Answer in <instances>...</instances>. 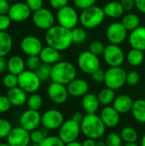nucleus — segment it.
Wrapping results in <instances>:
<instances>
[{"label":"nucleus","mask_w":145,"mask_h":146,"mask_svg":"<svg viewBox=\"0 0 145 146\" xmlns=\"http://www.w3.org/2000/svg\"><path fill=\"white\" fill-rule=\"evenodd\" d=\"M47 45L59 50H67L73 44L71 30L60 25H54L48 29L44 35Z\"/></svg>","instance_id":"f257e3e1"},{"label":"nucleus","mask_w":145,"mask_h":146,"mask_svg":"<svg viewBox=\"0 0 145 146\" xmlns=\"http://www.w3.org/2000/svg\"><path fill=\"white\" fill-rule=\"evenodd\" d=\"M81 133L89 139L95 140L103 137L106 132V126L97 114H86L80 123Z\"/></svg>","instance_id":"f03ea898"},{"label":"nucleus","mask_w":145,"mask_h":146,"mask_svg":"<svg viewBox=\"0 0 145 146\" xmlns=\"http://www.w3.org/2000/svg\"><path fill=\"white\" fill-rule=\"evenodd\" d=\"M77 70L75 66L68 61H60L52 65L50 79L53 82L68 85L76 78Z\"/></svg>","instance_id":"7ed1b4c3"},{"label":"nucleus","mask_w":145,"mask_h":146,"mask_svg":"<svg viewBox=\"0 0 145 146\" xmlns=\"http://www.w3.org/2000/svg\"><path fill=\"white\" fill-rule=\"evenodd\" d=\"M105 17L103 9L95 4L81 11L79 15V23L84 28L94 29L103 22Z\"/></svg>","instance_id":"20e7f679"},{"label":"nucleus","mask_w":145,"mask_h":146,"mask_svg":"<svg viewBox=\"0 0 145 146\" xmlns=\"http://www.w3.org/2000/svg\"><path fill=\"white\" fill-rule=\"evenodd\" d=\"M127 72L121 67H109L105 71L104 84L106 87L114 91L121 89L126 84Z\"/></svg>","instance_id":"39448f33"},{"label":"nucleus","mask_w":145,"mask_h":146,"mask_svg":"<svg viewBox=\"0 0 145 146\" xmlns=\"http://www.w3.org/2000/svg\"><path fill=\"white\" fill-rule=\"evenodd\" d=\"M56 19L58 22V25L70 30L76 27L79 22V15L76 9L70 5H66L65 7L58 9Z\"/></svg>","instance_id":"423d86ee"},{"label":"nucleus","mask_w":145,"mask_h":146,"mask_svg":"<svg viewBox=\"0 0 145 146\" xmlns=\"http://www.w3.org/2000/svg\"><path fill=\"white\" fill-rule=\"evenodd\" d=\"M41 82L35 71L27 69L18 75V86L28 94L37 92L41 86Z\"/></svg>","instance_id":"0eeeda50"},{"label":"nucleus","mask_w":145,"mask_h":146,"mask_svg":"<svg viewBox=\"0 0 145 146\" xmlns=\"http://www.w3.org/2000/svg\"><path fill=\"white\" fill-rule=\"evenodd\" d=\"M77 64L79 68L86 74H92L101 66L99 56L94 55L90 50L82 51L79 55Z\"/></svg>","instance_id":"6e6552de"},{"label":"nucleus","mask_w":145,"mask_h":146,"mask_svg":"<svg viewBox=\"0 0 145 146\" xmlns=\"http://www.w3.org/2000/svg\"><path fill=\"white\" fill-rule=\"evenodd\" d=\"M80 133V124L73 121L72 118L65 120L58 129V136L65 144L76 141Z\"/></svg>","instance_id":"1a4fd4ad"},{"label":"nucleus","mask_w":145,"mask_h":146,"mask_svg":"<svg viewBox=\"0 0 145 146\" xmlns=\"http://www.w3.org/2000/svg\"><path fill=\"white\" fill-rule=\"evenodd\" d=\"M64 121V115L59 110L50 109L41 115V125L48 131L59 129Z\"/></svg>","instance_id":"9d476101"},{"label":"nucleus","mask_w":145,"mask_h":146,"mask_svg":"<svg viewBox=\"0 0 145 146\" xmlns=\"http://www.w3.org/2000/svg\"><path fill=\"white\" fill-rule=\"evenodd\" d=\"M103 56L106 64L109 67H121L126 59L122 48L114 44H109L105 47Z\"/></svg>","instance_id":"9b49d317"},{"label":"nucleus","mask_w":145,"mask_h":146,"mask_svg":"<svg viewBox=\"0 0 145 146\" xmlns=\"http://www.w3.org/2000/svg\"><path fill=\"white\" fill-rule=\"evenodd\" d=\"M32 20L36 27L47 31L55 25L56 16L49 9L41 8L40 9L33 12Z\"/></svg>","instance_id":"f8f14e48"},{"label":"nucleus","mask_w":145,"mask_h":146,"mask_svg":"<svg viewBox=\"0 0 145 146\" xmlns=\"http://www.w3.org/2000/svg\"><path fill=\"white\" fill-rule=\"evenodd\" d=\"M128 31L121 22L115 21L109 25L106 30V38L110 44H121L126 39Z\"/></svg>","instance_id":"ddd939ff"},{"label":"nucleus","mask_w":145,"mask_h":146,"mask_svg":"<svg viewBox=\"0 0 145 146\" xmlns=\"http://www.w3.org/2000/svg\"><path fill=\"white\" fill-rule=\"evenodd\" d=\"M20 127L28 132H32L41 125V114L38 110H26L20 116Z\"/></svg>","instance_id":"4468645a"},{"label":"nucleus","mask_w":145,"mask_h":146,"mask_svg":"<svg viewBox=\"0 0 145 146\" xmlns=\"http://www.w3.org/2000/svg\"><path fill=\"white\" fill-rule=\"evenodd\" d=\"M47 93L50 101L56 104H63L68 101L69 97V93L66 85L53 81L49 85Z\"/></svg>","instance_id":"2eb2a0df"},{"label":"nucleus","mask_w":145,"mask_h":146,"mask_svg":"<svg viewBox=\"0 0 145 146\" xmlns=\"http://www.w3.org/2000/svg\"><path fill=\"white\" fill-rule=\"evenodd\" d=\"M21 49L22 52L27 56H38L43 49L42 41L36 36L26 35L21 41Z\"/></svg>","instance_id":"dca6fc26"},{"label":"nucleus","mask_w":145,"mask_h":146,"mask_svg":"<svg viewBox=\"0 0 145 146\" xmlns=\"http://www.w3.org/2000/svg\"><path fill=\"white\" fill-rule=\"evenodd\" d=\"M7 142L11 146H29L31 143L30 132L20 126L13 127L7 137Z\"/></svg>","instance_id":"f3484780"},{"label":"nucleus","mask_w":145,"mask_h":146,"mask_svg":"<svg viewBox=\"0 0 145 146\" xmlns=\"http://www.w3.org/2000/svg\"><path fill=\"white\" fill-rule=\"evenodd\" d=\"M32 10L29 9L27 4L23 2H17L10 5L8 15L10 17L12 21L22 22L26 21L31 15Z\"/></svg>","instance_id":"a211bd4d"},{"label":"nucleus","mask_w":145,"mask_h":146,"mask_svg":"<svg viewBox=\"0 0 145 146\" xmlns=\"http://www.w3.org/2000/svg\"><path fill=\"white\" fill-rule=\"evenodd\" d=\"M106 127H115L121 121V114L113 106H104L99 115Z\"/></svg>","instance_id":"6ab92c4d"},{"label":"nucleus","mask_w":145,"mask_h":146,"mask_svg":"<svg viewBox=\"0 0 145 146\" xmlns=\"http://www.w3.org/2000/svg\"><path fill=\"white\" fill-rule=\"evenodd\" d=\"M69 96L73 98H82L89 92L88 82L81 78H75L67 85Z\"/></svg>","instance_id":"aec40b11"},{"label":"nucleus","mask_w":145,"mask_h":146,"mask_svg":"<svg viewBox=\"0 0 145 146\" xmlns=\"http://www.w3.org/2000/svg\"><path fill=\"white\" fill-rule=\"evenodd\" d=\"M128 41L132 48L145 51V27L139 26L132 31L129 34Z\"/></svg>","instance_id":"412c9836"},{"label":"nucleus","mask_w":145,"mask_h":146,"mask_svg":"<svg viewBox=\"0 0 145 146\" xmlns=\"http://www.w3.org/2000/svg\"><path fill=\"white\" fill-rule=\"evenodd\" d=\"M12 106L21 107L26 104L27 101V93L22 90L20 86H16L11 89H9L6 94Z\"/></svg>","instance_id":"4be33fe9"},{"label":"nucleus","mask_w":145,"mask_h":146,"mask_svg":"<svg viewBox=\"0 0 145 146\" xmlns=\"http://www.w3.org/2000/svg\"><path fill=\"white\" fill-rule=\"evenodd\" d=\"M42 62L50 64V65H54L56 62L62 61V55L61 51L47 45L45 47H43L40 54L38 55Z\"/></svg>","instance_id":"5701e85b"},{"label":"nucleus","mask_w":145,"mask_h":146,"mask_svg":"<svg viewBox=\"0 0 145 146\" xmlns=\"http://www.w3.org/2000/svg\"><path fill=\"white\" fill-rule=\"evenodd\" d=\"M133 103L134 101L130 96L126 94H121L115 98V99L112 104V106L121 115H123V114H127L132 110Z\"/></svg>","instance_id":"b1692460"},{"label":"nucleus","mask_w":145,"mask_h":146,"mask_svg":"<svg viewBox=\"0 0 145 146\" xmlns=\"http://www.w3.org/2000/svg\"><path fill=\"white\" fill-rule=\"evenodd\" d=\"M81 104L86 114H97L101 105L98 97L94 93H87L82 97Z\"/></svg>","instance_id":"393cba45"},{"label":"nucleus","mask_w":145,"mask_h":146,"mask_svg":"<svg viewBox=\"0 0 145 146\" xmlns=\"http://www.w3.org/2000/svg\"><path fill=\"white\" fill-rule=\"evenodd\" d=\"M26 62L19 56H12L7 60V70L9 73L19 75L25 71Z\"/></svg>","instance_id":"a878e982"},{"label":"nucleus","mask_w":145,"mask_h":146,"mask_svg":"<svg viewBox=\"0 0 145 146\" xmlns=\"http://www.w3.org/2000/svg\"><path fill=\"white\" fill-rule=\"evenodd\" d=\"M103 9L105 15L112 19H117L122 16L125 12L121 2L117 1H110L107 3Z\"/></svg>","instance_id":"bb28decb"},{"label":"nucleus","mask_w":145,"mask_h":146,"mask_svg":"<svg viewBox=\"0 0 145 146\" xmlns=\"http://www.w3.org/2000/svg\"><path fill=\"white\" fill-rule=\"evenodd\" d=\"M132 115L134 120L139 123H145V98H139L134 101L132 108Z\"/></svg>","instance_id":"cd10ccee"},{"label":"nucleus","mask_w":145,"mask_h":146,"mask_svg":"<svg viewBox=\"0 0 145 146\" xmlns=\"http://www.w3.org/2000/svg\"><path fill=\"white\" fill-rule=\"evenodd\" d=\"M13 39L9 33L0 32V56H7L12 50Z\"/></svg>","instance_id":"c85d7f7f"},{"label":"nucleus","mask_w":145,"mask_h":146,"mask_svg":"<svg viewBox=\"0 0 145 146\" xmlns=\"http://www.w3.org/2000/svg\"><path fill=\"white\" fill-rule=\"evenodd\" d=\"M126 59L129 65H131L132 67H138L143 63V62L144 60V51L132 48L127 52V54L126 56Z\"/></svg>","instance_id":"c756f323"},{"label":"nucleus","mask_w":145,"mask_h":146,"mask_svg":"<svg viewBox=\"0 0 145 146\" xmlns=\"http://www.w3.org/2000/svg\"><path fill=\"white\" fill-rule=\"evenodd\" d=\"M121 23L128 32H132L140 26V18L134 13H128L123 16Z\"/></svg>","instance_id":"7c9ffc66"},{"label":"nucleus","mask_w":145,"mask_h":146,"mask_svg":"<svg viewBox=\"0 0 145 146\" xmlns=\"http://www.w3.org/2000/svg\"><path fill=\"white\" fill-rule=\"evenodd\" d=\"M97 97H98L101 105H103V106H109L110 104H113L114 100L116 98L115 91L108 87L101 90Z\"/></svg>","instance_id":"2f4dec72"},{"label":"nucleus","mask_w":145,"mask_h":146,"mask_svg":"<svg viewBox=\"0 0 145 146\" xmlns=\"http://www.w3.org/2000/svg\"><path fill=\"white\" fill-rule=\"evenodd\" d=\"M121 137L125 144L127 143H137L138 139V134L136 129L132 127H125L121 129Z\"/></svg>","instance_id":"473e14b6"},{"label":"nucleus","mask_w":145,"mask_h":146,"mask_svg":"<svg viewBox=\"0 0 145 146\" xmlns=\"http://www.w3.org/2000/svg\"><path fill=\"white\" fill-rule=\"evenodd\" d=\"M26 104L28 109L33 110H39V109L43 105V98L42 97L38 94L37 92L30 94V96L27 98Z\"/></svg>","instance_id":"72a5a7b5"},{"label":"nucleus","mask_w":145,"mask_h":146,"mask_svg":"<svg viewBox=\"0 0 145 146\" xmlns=\"http://www.w3.org/2000/svg\"><path fill=\"white\" fill-rule=\"evenodd\" d=\"M72 40L74 44H81L85 41L87 38L86 31L84 27H74L71 30Z\"/></svg>","instance_id":"f704fd0d"},{"label":"nucleus","mask_w":145,"mask_h":146,"mask_svg":"<svg viewBox=\"0 0 145 146\" xmlns=\"http://www.w3.org/2000/svg\"><path fill=\"white\" fill-rule=\"evenodd\" d=\"M51 69H52V65L43 63L38 67V68L35 71L38 78L40 79L41 81H45L50 79L51 75Z\"/></svg>","instance_id":"c9c22d12"},{"label":"nucleus","mask_w":145,"mask_h":146,"mask_svg":"<svg viewBox=\"0 0 145 146\" xmlns=\"http://www.w3.org/2000/svg\"><path fill=\"white\" fill-rule=\"evenodd\" d=\"M47 131L45 128H37L32 132H30V138L31 142L32 144L39 145L45 137H47Z\"/></svg>","instance_id":"e433bc0d"},{"label":"nucleus","mask_w":145,"mask_h":146,"mask_svg":"<svg viewBox=\"0 0 145 146\" xmlns=\"http://www.w3.org/2000/svg\"><path fill=\"white\" fill-rule=\"evenodd\" d=\"M65 143L61 139L59 136L50 135L44 139V140L38 145L39 146H65Z\"/></svg>","instance_id":"4c0bfd02"},{"label":"nucleus","mask_w":145,"mask_h":146,"mask_svg":"<svg viewBox=\"0 0 145 146\" xmlns=\"http://www.w3.org/2000/svg\"><path fill=\"white\" fill-rule=\"evenodd\" d=\"M2 83L3 86H5L8 89L16 87L18 86V75L9 73L3 77Z\"/></svg>","instance_id":"58836bf2"},{"label":"nucleus","mask_w":145,"mask_h":146,"mask_svg":"<svg viewBox=\"0 0 145 146\" xmlns=\"http://www.w3.org/2000/svg\"><path fill=\"white\" fill-rule=\"evenodd\" d=\"M105 142L107 146H123V140L121 134L116 133H110L105 138Z\"/></svg>","instance_id":"ea45409f"},{"label":"nucleus","mask_w":145,"mask_h":146,"mask_svg":"<svg viewBox=\"0 0 145 146\" xmlns=\"http://www.w3.org/2000/svg\"><path fill=\"white\" fill-rule=\"evenodd\" d=\"M13 127L10 121L4 118H0V139H7Z\"/></svg>","instance_id":"a19ab883"},{"label":"nucleus","mask_w":145,"mask_h":146,"mask_svg":"<svg viewBox=\"0 0 145 146\" xmlns=\"http://www.w3.org/2000/svg\"><path fill=\"white\" fill-rule=\"evenodd\" d=\"M105 45L103 42H101L100 40H94L90 44L89 46V50L93 53L94 55L100 56L103 55V52L105 50Z\"/></svg>","instance_id":"79ce46f5"},{"label":"nucleus","mask_w":145,"mask_h":146,"mask_svg":"<svg viewBox=\"0 0 145 146\" xmlns=\"http://www.w3.org/2000/svg\"><path fill=\"white\" fill-rule=\"evenodd\" d=\"M42 64L39 56H29L26 60V67L32 71H36Z\"/></svg>","instance_id":"37998d69"},{"label":"nucleus","mask_w":145,"mask_h":146,"mask_svg":"<svg viewBox=\"0 0 145 146\" xmlns=\"http://www.w3.org/2000/svg\"><path fill=\"white\" fill-rule=\"evenodd\" d=\"M140 80V75L138 72L135 70L129 71L126 74V84H127L130 86H135L138 84Z\"/></svg>","instance_id":"c03bdc74"},{"label":"nucleus","mask_w":145,"mask_h":146,"mask_svg":"<svg viewBox=\"0 0 145 146\" xmlns=\"http://www.w3.org/2000/svg\"><path fill=\"white\" fill-rule=\"evenodd\" d=\"M73 2L76 9L83 10L95 5L97 0H73Z\"/></svg>","instance_id":"a18cd8bd"},{"label":"nucleus","mask_w":145,"mask_h":146,"mask_svg":"<svg viewBox=\"0 0 145 146\" xmlns=\"http://www.w3.org/2000/svg\"><path fill=\"white\" fill-rule=\"evenodd\" d=\"M12 20L8 15H0V32H5L9 29Z\"/></svg>","instance_id":"49530a36"},{"label":"nucleus","mask_w":145,"mask_h":146,"mask_svg":"<svg viewBox=\"0 0 145 146\" xmlns=\"http://www.w3.org/2000/svg\"><path fill=\"white\" fill-rule=\"evenodd\" d=\"M11 106H12V104L9 102L7 96L0 95V113L8 112L10 110Z\"/></svg>","instance_id":"de8ad7c7"},{"label":"nucleus","mask_w":145,"mask_h":146,"mask_svg":"<svg viewBox=\"0 0 145 146\" xmlns=\"http://www.w3.org/2000/svg\"><path fill=\"white\" fill-rule=\"evenodd\" d=\"M25 3L27 4L29 9L33 12L43 8V3H44L43 0H26Z\"/></svg>","instance_id":"09e8293b"},{"label":"nucleus","mask_w":145,"mask_h":146,"mask_svg":"<svg viewBox=\"0 0 145 146\" xmlns=\"http://www.w3.org/2000/svg\"><path fill=\"white\" fill-rule=\"evenodd\" d=\"M91 75V78H92L93 81H95L97 83H103V82H104L105 71H103L101 68L99 69H97V71H95Z\"/></svg>","instance_id":"8fccbe9b"},{"label":"nucleus","mask_w":145,"mask_h":146,"mask_svg":"<svg viewBox=\"0 0 145 146\" xmlns=\"http://www.w3.org/2000/svg\"><path fill=\"white\" fill-rule=\"evenodd\" d=\"M50 6L54 9H60L62 7H65L66 5H68L69 0H49Z\"/></svg>","instance_id":"3c124183"},{"label":"nucleus","mask_w":145,"mask_h":146,"mask_svg":"<svg viewBox=\"0 0 145 146\" xmlns=\"http://www.w3.org/2000/svg\"><path fill=\"white\" fill-rule=\"evenodd\" d=\"M121 3L125 11L130 12L132 11L135 7V0H121Z\"/></svg>","instance_id":"603ef678"},{"label":"nucleus","mask_w":145,"mask_h":146,"mask_svg":"<svg viewBox=\"0 0 145 146\" xmlns=\"http://www.w3.org/2000/svg\"><path fill=\"white\" fill-rule=\"evenodd\" d=\"M10 8L9 1L0 0V15H8Z\"/></svg>","instance_id":"864d4df0"},{"label":"nucleus","mask_w":145,"mask_h":146,"mask_svg":"<svg viewBox=\"0 0 145 146\" xmlns=\"http://www.w3.org/2000/svg\"><path fill=\"white\" fill-rule=\"evenodd\" d=\"M84 117H85V115H83V113L80 112V111H76V112H74V113L73 114V115H72V119H73V121H75L76 122L79 123V124H80L81 121H83Z\"/></svg>","instance_id":"5fc2aeb1"},{"label":"nucleus","mask_w":145,"mask_h":146,"mask_svg":"<svg viewBox=\"0 0 145 146\" xmlns=\"http://www.w3.org/2000/svg\"><path fill=\"white\" fill-rule=\"evenodd\" d=\"M135 5L139 12L145 14V0H135Z\"/></svg>","instance_id":"6e6d98bb"},{"label":"nucleus","mask_w":145,"mask_h":146,"mask_svg":"<svg viewBox=\"0 0 145 146\" xmlns=\"http://www.w3.org/2000/svg\"><path fill=\"white\" fill-rule=\"evenodd\" d=\"M7 70V60L4 56H0V74L4 73Z\"/></svg>","instance_id":"4d7b16f0"},{"label":"nucleus","mask_w":145,"mask_h":146,"mask_svg":"<svg viewBox=\"0 0 145 146\" xmlns=\"http://www.w3.org/2000/svg\"><path fill=\"white\" fill-rule=\"evenodd\" d=\"M96 145H97V140L92 139H89V138H86L82 142V145L83 146H96Z\"/></svg>","instance_id":"13d9d810"},{"label":"nucleus","mask_w":145,"mask_h":146,"mask_svg":"<svg viewBox=\"0 0 145 146\" xmlns=\"http://www.w3.org/2000/svg\"><path fill=\"white\" fill-rule=\"evenodd\" d=\"M65 146H83L82 145V143L79 142V141H73V142H70V143H68L66 144Z\"/></svg>","instance_id":"bf43d9fd"},{"label":"nucleus","mask_w":145,"mask_h":146,"mask_svg":"<svg viewBox=\"0 0 145 146\" xmlns=\"http://www.w3.org/2000/svg\"><path fill=\"white\" fill-rule=\"evenodd\" d=\"M96 146H107L106 145V142H105V140H103V139H97V145Z\"/></svg>","instance_id":"052dcab7"},{"label":"nucleus","mask_w":145,"mask_h":146,"mask_svg":"<svg viewBox=\"0 0 145 146\" xmlns=\"http://www.w3.org/2000/svg\"><path fill=\"white\" fill-rule=\"evenodd\" d=\"M140 146H145V133L143 135L141 140H140Z\"/></svg>","instance_id":"680f3d73"},{"label":"nucleus","mask_w":145,"mask_h":146,"mask_svg":"<svg viewBox=\"0 0 145 146\" xmlns=\"http://www.w3.org/2000/svg\"><path fill=\"white\" fill-rule=\"evenodd\" d=\"M123 146H140V145H138L137 143H127V144L123 145Z\"/></svg>","instance_id":"e2e57ef3"},{"label":"nucleus","mask_w":145,"mask_h":146,"mask_svg":"<svg viewBox=\"0 0 145 146\" xmlns=\"http://www.w3.org/2000/svg\"><path fill=\"white\" fill-rule=\"evenodd\" d=\"M0 146H11L8 142L6 143H0Z\"/></svg>","instance_id":"0e129e2a"},{"label":"nucleus","mask_w":145,"mask_h":146,"mask_svg":"<svg viewBox=\"0 0 145 146\" xmlns=\"http://www.w3.org/2000/svg\"><path fill=\"white\" fill-rule=\"evenodd\" d=\"M29 146H39L38 145H36V144H32V145H30Z\"/></svg>","instance_id":"69168bd1"},{"label":"nucleus","mask_w":145,"mask_h":146,"mask_svg":"<svg viewBox=\"0 0 145 146\" xmlns=\"http://www.w3.org/2000/svg\"><path fill=\"white\" fill-rule=\"evenodd\" d=\"M8 1H9V2H10V1H15V0H8Z\"/></svg>","instance_id":"338daca9"},{"label":"nucleus","mask_w":145,"mask_h":146,"mask_svg":"<svg viewBox=\"0 0 145 146\" xmlns=\"http://www.w3.org/2000/svg\"><path fill=\"white\" fill-rule=\"evenodd\" d=\"M144 98H145V91H144Z\"/></svg>","instance_id":"774afa93"}]
</instances>
